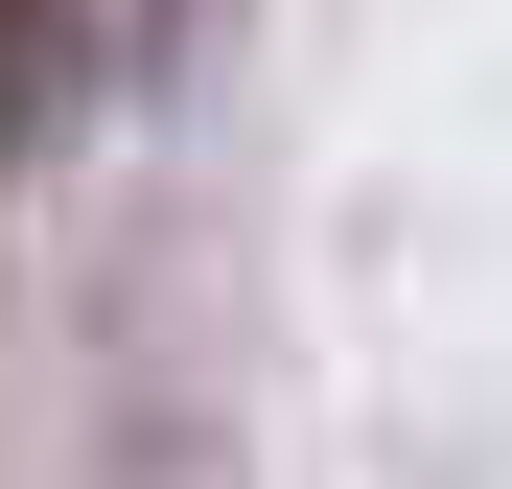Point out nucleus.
Masks as SVG:
<instances>
[{"instance_id":"obj_1","label":"nucleus","mask_w":512,"mask_h":489,"mask_svg":"<svg viewBox=\"0 0 512 489\" xmlns=\"http://www.w3.org/2000/svg\"><path fill=\"white\" fill-rule=\"evenodd\" d=\"M70 94H94V24H70V0H0V163H47Z\"/></svg>"}]
</instances>
